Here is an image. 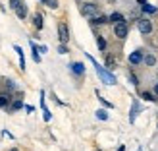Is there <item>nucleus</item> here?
Instances as JSON below:
<instances>
[{"instance_id":"1","label":"nucleus","mask_w":158,"mask_h":151,"mask_svg":"<svg viewBox=\"0 0 158 151\" xmlns=\"http://www.w3.org/2000/svg\"><path fill=\"white\" fill-rule=\"evenodd\" d=\"M87 58H89V60L93 62L94 70H97V76L100 78V82H102V83H106V85H116V76H114L112 72H108V70H106L104 66H100L98 62L91 56V54H87Z\"/></svg>"},{"instance_id":"2","label":"nucleus","mask_w":158,"mask_h":151,"mask_svg":"<svg viewBox=\"0 0 158 151\" xmlns=\"http://www.w3.org/2000/svg\"><path fill=\"white\" fill-rule=\"evenodd\" d=\"M81 14L85 16V18H97V16H100L98 14V6L97 4H93V2H85V4H81Z\"/></svg>"},{"instance_id":"3","label":"nucleus","mask_w":158,"mask_h":151,"mask_svg":"<svg viewBox=\"0 0 158 151\" xmlns=\"http://www.w3.org/2000/svg\"><path fill=\"white\" fill-rule=\"evenodd\" d=\"M137 27H139V31H141V33H143V35H151L152 33V21L151 20H148V18H141L139 21H137Z\"/></svg>"},{"instance_id":"4","label":"nucleus","mask_w":158,"mask_h":151,"mask_svg":"<svg viewBox=\"0 0 158 151\" xmlns=\"http://www.w3.org/2000/svg\"><path fill=\"white\" fill-rule=\"evenodd\" d=\"M58 39H60V45H66L69 41V29L64 21L58 23Z\"/></svg>"},{"instance_id":"5","label":"nucleus","mask_w":158,"mask_h":151,"mask_svg":"<svg viewBox=\"0 0 158 151\" xmlns=\"http://www.w3.org/2000/svg\"><path fill=\"white\" fill-rule=\"evenodd\" d=\"M139 113H141V103H139V99H133V103H131V110H129V122H131V124L137 120Z\"/></svg>"},{"instance_id":"6","label":"nucleus","mask_w":158,"mask_h":151,"mask_svg":"<svg viewBox=\"0 0 158 151\" xmlns=\"http://www.w3.org/2000/svg\"><path fill=\"white\" fill-rule=\"evenodd\" d=\"M129 33V27H127V23H120V25H114V35L118 39H125Z\"/></svg>"},{"instance_id":"7","label":"nucleus","mask_w":158,"mask_h":151,"mask_svg":"<svg viewBox=\"0 0 158 151\" xmlns=\"http://www.w3.org/2000/svg\"><path fill=\"white\" fill-rule=\"evenodd\" d=\"M108 20H110V23H114V25H120V23H127L122 12H114V14H110V16H108Z\"/></svg>"},{"instance_id":"8","label":"nucleus","mask_w":158,"mask_h":151,"mask_svg":"<svg viewBox=\"0 0 158 151\" xmlns=\"http://www.w3.org/2000/svg\"><path fill=\"white\" fill-rule=\"evenodd\" d=\"M145 60V56H143V52L141 51H133L131 54H129V62L133 66H137V64H141V62Z\"/></svg>"},{"instance_id":"9","label":"nucleus","mask_w":158,"mask_h":151,"mask_svg":"<svg viewBox=\"0 0 158 151\" xmlns=\"http://www.w3.org/2000/svg\"><path fill=\"white\" fill-rule=\"evenodd\" d=\"M69 70H72V74H75V76H83L85 74V64L83 62H73V64H69Z\"/></svg>"},{"instance_id":"10","label":"nucleus","mask_w":158,"mask_h":151,"mask_svg":"<svg viewBox=\"0 0 158 151\" xmlns=\"http://www.w3.org/2000/svg\"><path fill=\"white\" fill-rule=\"evenodd\" d=\"M10 105H12V97L8 93H2L0 95V109H10Z\"/></svg>"},{"instance_id":"11","label":"nucleus","mask_w":158,"mask_h":151,"mask_svg":"<svg viewBox=\"0 0 158 151\" xmlns=\"http://www.w3.org/2000/svg\"><path fill=\"white\" fill-rule=\"evenodd\" d=\"M14 51L18 52V56H19V68H21V70H25V54H23V49L15 45V47H14Z\"/></svg>"},{"instance_id":"12","label":"nucleus","mask_w":158,"mask_h":151,"mask_svg":"<svg viewBox=\"0 0 158 151\" xmlns=\"http://www.w3.org/2000/svg\"><path fill=\"white\" fill-rule=\"evenodd\" d=\"M141 12H143V14H147V16H152V14H156V12H158V8L147 2L145 6H141Z\"/></svg>"},{"instance_id":"13","label":"nucleus","mask_w":158,"mask_h":151,"mask_svg":"<svg viewBox=\"0 0 158 151\" xmlns=\"http://www.w3.org/2000/svg\"><path fill=\"white\" fill-rule=\"evenodd\" d=\"M91 23L93 25H104V23H110V20H108V16H97V18L91 20Z\"/></svg>"},{"instance_id":"14","label":"nucleus","mask_w":158,"mask_h":151,"mask_svg":"<svg viewBox=\"0 0 158 151\" xmlns=\"http://www.w3.org/2000/svg\"><path fill=\"white\" fill-rule=\"evenodd\" d=\"M15 16H18V18L19 20H25V16H27V6L25 4H19V8H18V10H15Z\"/></svg>"},{"instance_id":"15","label":"nucleus","mask_w":158,"mask_h":151,"mask_svg":"<svg viewBox=\"0 0 158 151\" xmlns=\"http://www.w3.org/2000/svg\"><path fill=\"white\" fill-rule=\"evenodd\" d=\"M33 25H35L37 29H43L44 21H43V16H41V14H35V16H33Z\"/></svg>"},{"instance_id":"16","label":"nucleus","mask_w":158,"mask_h":151,"mask_svg":"<svg viewBox=\"0 0 158 151\" xmlns=\"http://www.w3.org/2000/svg\"><path fill=\"white\" fill-rule=\"evenodd\" d=\"M21 107H23V101L21 99H15V101H12V105H10L8 110H10V113H15V110H19Z\"/></svg>"},{"instance_id":"17","label":"nucleus","mask_w":158,"mask_h":151,"mask_svg":"<svg viewBox=\"0 0 158 151\" xmlns=\"http://www.w3.org/2000/svg\"><path fill=\"white\" fill-rule=\"evenodd\" d=\"M141 97H143L145 101H151V103H154V101H158V99H156V95H154L152 91H143V93H141Z\"/></svg>"},{"instance_id":"18","label":"nucleus","mask_w":158,"mask_h":151,"mask_svg":"<svg viewBox=\"0 0 158 151\" xmlns=\"http://www.w3.org/2000/svg\"><path fill=\"white\" fill-rule=\"evenodd\" d=\"M31 51H33V60L39 64V62H41V54H39V49H37V45L33 41H31Z\"/></svg>"},{"instance_id":"19","label":"nucleus","mask_w":158,"mask_h":151,"mask_svg":"<svg viewBox=\"0 0 158 151\" xmlns=\"http://www.w3.org/2000/svg\"><path fill=\"white\" fill-rule=\"evenodd\" d=\"M143 62H145L147 66H154V64H156V56H154V54H151V52H148L147 56H145V60H143Z\"/></svg>"},{"instance_id":"20","label":"nucleus","mask_w":158,"mask_h":151,"mask_svg":"<svg viewBox=\"0 0 158 151\" xmlns=\"http://www.w3.org/2000/svg\"><path fill=\"white\" fill-rule=\"evenodd\" d=\"M97 47H98V51H100V52H104V51H106V41H104V37H100V35L97 37Z\"/></svg>"},{"instance_id":"21","label":"nucleus","mask_w":158,"mask_h":151,"mask_svg":"<svg viewBox=\"0 0 158 151\" xmlns=\"http://www.w3.org/2000/svg\"><path fill=\"white\" fill-rule=\"evenodd\" d=\"M43 4H44V6H48L50 10H56V8L60 6V2H58V0H44Z\"/></svg>"},{"instance_id":"22","label":"nucleus","mask_w":158,"mask_h":151,"mask_svg":"<svg viewBox=\"0 0 158 151\" xmlns=\"http://www.w3.org/2000/svg\"><path fill=\"white\" fill-rule=\"evenodd\" d=\"M97 97H98V101H100V103H102V105H104L106 109H114V105H112V103H110V101H106V99L102 97V95H100L98 91H97Z\"/></svg>"},{"instance_id":"23","label":"nucleus","mask_w":158,"mask_h":151,"mask_svg":"<svg viewBox=\"0 0 158 151\" xmlns=\"http://www.w3.org/2000/svg\"><path fill=\"white\" fill-rule=\"evenodd\" d=\"M114 66H116V60L112 58V56H106V70H108V72H110V70H114Z\"/></svg>"},{"instance_id":"24","label":"nucleus","mask_w":158,"mask_h":151,"mask_svg":"<svg viewBox=\"0 0 158 151\" xmlns=\"http://www.w3.org/2000/svg\"><path fill=\"white\" fill-rule=\"evenodd\" d=\"M97 118H98V120H108V113L104 109H98L97 110Z\"/></svg>"},{"instance_id":"25","label":"nucleus","mask_w":158,"mask_h":151,"mask_svg":"<svg viewBox=\"0 0 158 151\" xmlns=\"http://www.w3.org/2000/svg\"><path fill=\"white\" fill-rule=\"evenodd\" d=\"M6 89H8V91H14V89H15V83L12 82V79H6Z\"/></svg>"},{"instance_id":"26","label":"nucleus","mask_w":158,"mask_h":151,"mask_svg":"<svg viewBox=\"0 0 158 151\" xmlns=\"http://www.w3.org/2000/svg\"><path fill=\"white\" fill-rule=\"evenodd\" d=\"M43 118H44V120H46V122H48V120H50V118H52V113H50V110H48V109H44V110H43Z\"/></svg>"},{"instance_id":"27","label":"nucleus","mask_w":158,"mask_h":151,"mask_svg":"<svg viewBox=\"0 0 158 151\" xmlns=\"http://www.w3.org/2000/svg\"><path fill=\"white\" fill-rule=\"evenodd\" d=\"M19 4H21V0H10V8H12V10H18Z\"/></svg>"},{"instance_id":"28","label":"nucleus","mask_w":158,"mask_h":151,"mask_svg":"<svg viewBox=\"0 0 158 151\" xmlns=\"http://www.w3.org/2000/svg\"><path fill=\"white\" fill-rule=\"evenodd\" d=\"M129 82H131L133 85H135V87H137V85H139V78H137L135 74H129Z\"/></svg>"},{"instance_id":"29","label":"nucleus","mask_w":158,"mask_h":151,"mask_svg":"<svg viewBox=\"0 0 158 151\" xmlns=\"http://www.w3.org/2000/svg\"><path fill=\"white\" fill-rule=\"evenodd\" d=\"M58 52H60V54H68V47H66V45H60V47H58Z\"/></svg>"},{"instance_id":"30","label":"nucleus","mask_w":158,"mask_h":151,"mask_svg":"<svg viewBox=\"0 0 158 151\" xmlns=\"http://www.w3.org/2000/svg\"><path fill=\"white\" fill-rule=\"evenodd\" d=\"M152 93H154L156 97H158V83H154V89H152Z\"/></svg>"},{"instance_id":"31","label":"nucleus","mask_w":158,"mask_h":151,"mask_svg":"<svg viewBox=\"0 0 158 151\" xmlns=\"http://www.w3.org/2000/svg\"><path fill=\"white\" fill-rule=\"evenodd\" d=\"M137 4H141V6H145V4H147V0H137Z\"/></svg>"},{"instance_id":"32","label":"nucleus","mask_w":158,"mask_h":151,"mask_svg":"<svg viewBox=\"0 0 158 151\" xmlns=\"http://www.w3.org/2000/svg\"><path fill=\"white\" fill-rule=\"evenodd\" d=\"M118 151H125V145H120V147H118Z\"/></svg>"},{"instance_id":"33","label":"nucleus","mask_w":158,"mask_h":151,"mask_svg":"<svg viewBox=\"0 0 158 151\" xmlns=\"http://www.w3.org/2000/svg\"><path fill=\"white\" fill-rule=\"evenodd\" d=\"M10 151H19V149H18V147H12V149H10Z\"/></svg>"},{"instance_id":"34","label":"nucleus","mask_w":158,"mask_h":151,"mask_svg":"<svg viewBox=\"0 0 158 151\" xmlns=\"http://www.w3.org/2000/svg\"><path fill=\"white\" fill-rule=\"evenodd\" d=\"M137 151H141V147H139V149H137Z\"/></svg>"},{"instance_id":"35","label":"nucleus","mask_w":158,"mask_h":151,"mask_svg":"<svg viewBox=\"0 0 158 151\" xmlns=\"http://www.w3.org/2000/svg\"><path fill=\"white\" fill-rule=\"evenodd\" d=\"M41 2H44V0H41Z\"/></svg>"}]
</instances>
